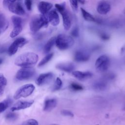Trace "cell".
Masks as SVG:
<instances>
[{
	"label": "cell",
	"instance_id": "cell-1",
	"mask_svg": "<svg viewBox=\"0 0 125 125\" xmlns=\"http://www.w3.org/2000/svg\"><path fill=\"white\" fill-rule=\"evenodd\" d=\"M38 55L33 52H26L21 54L15 60V64L22 67H31L36 64Z\"/></svg>",
	"mask_w": 125,
	"mask_h": 125
},
{
	"label": "cell",
	"instance_id": "cell-2",
	"mask_svg": "<svg viewBox=\"0 0 125 125\" xmlns=\"http://www.w3.org/2000/svg\"><path fill=\"white\" fill-rule=\"evenodd\" d=\"M57 10L62 15V23L64 29L66 30H69L72 25V17L70 13L66 8L65 2L62 3H56L55 5Z\"/></svg>",
	"mask_w": 125,
	"mask_h": 125
},
{
	"label": "cell",
	"instance_id": "cell-3",
	"mask_svg": "<svg viewBox=\"0 0 125 125\" xmlns=\"http://www.w3.org/2000/svg\"><path fill=\"white\" fill-rule=\"evenodd\" d=\"M49 22L46 15H37L33 16L30 22V29L32 32H36L43 27L47 26Z\"/></svg>",
	"mask_w": 125,
	"mask_h": 125
},
{
	"label": "cell",
	"instance_id": "cell-4",
	"mask_svg": "<svg viewBox=\"0 0 125 125\" xmlns=\"http://www.w3.org/2000/svg\"><path fill=\"white\" fill-rule=\"evenodd\" d=\"M74 39L69 35L60 34L56 37V45L61 50H65L71 48L74 44Z\"/></svg>",
	"mask_w": 125,
	"mask_h": 125
},
{
	"label": "cell",
	"instance_id": "cell-5",
	"mask_svg": "<svg viewBox=\"0 0 125 125\" xmlns=\"http://www.w3.org/2000/svg\"><path fill=\"white\" fill-rule=\"evenodd\" d=\"M110 65V60L109 57L106 55H102L96 60L95 63L96 69L100 72L106 71Z\"/></svg>",
	"mask_w": 125,
	"mask_h": 125
},
{
	"label": "cell",
	"instance_id": "cell-6",
	"mask_svg": "<svg viewBox=\"0 0 125 125\" xmlns=\"http://www.w3.org/2000/svg\"><path fill=\"white\" fill-rule=\"evenodd\" d=\"M35 89V86L31 83L24 84L20 87L16 91L14 98L18 100L20 98H25L30 96L34 91Z\"/></svg>",
	"mask_w": 125,
	"mask_h": 125
},
{
	"label": "cell",
	"instance_id": "cell-7",
	"mask_svg": "<svg viewBox=\"0 0 125 125\" xmlns=\"http://www.w3.org/2000/svg\"><path fill=\"white\" fill-rule=\"evenodd\" d=\"M35 73V70L31 67H22L18 70L16 78L19 81H24L30 79Z\"/></svg>",
	"mask_w": 125,
	"mask_h": 125
},
{
	"label": "cell",
	"instance_id": "cell-8",
	"mask_svg": "<svg viewBox=\"0 0 125 125\" xmlns=\"http://www.w3.org/2000/svg\"><path fill=\"white\" fill-rule=\"evenodd\" d=\"M11 19L14 25V28L11 31L10 36L12 38H14L17 36L22 31V20L20 17L17 16L12 17Z\"/></svg>",
	"mask_w": 125,
	"mask_h": 125
},
{
	"label": "cell",
	"instance_id": "cell-9",
	"mask_svg": "<svg viewBox=\"0 0 125 125\" xmlns=\"http://www.w3.org/2000/svg\"><path fill=\"white\" fill-rule=\"evenodd\" d=\"M26 42L27 41L24 38L21 37L16 39L8 49L7 52L8 55L9 56H12L15 54L17 52L19 47H22Z\"/></svg>",
	"mask_w": 125,
	"mask_h": 125
},
{
	"label": "cell",
	"instance_id": "cell-10",
	"mask_svg": "<svg viewBox=\"0 0 125 125\" xmlns=\"http://www.w3.org/2000/svg\"><path fill=\"white\" fill-rule=\"evenodd\" d=\"M8 8L12 13L19 16H22L25 14V11L21 1L12 0Z\"/></svg>",
	"mask_w": 125,
	"mask_h": 125
},
{
	"label": "cell",
	"instance_id": "cell-11",
	"mask_svg": "<svg viewBox=\"0 0 125 125\" xmlns=\"http://www.w3.org/2000/svg\"><path fill=\"white\" fill-rule=\"evenodd\" d=\"M90 57V53L84 49H79L75 51L74 58L77 62H85L87 61Z\"/></svg>",
	"mask_w": 125,
	"mask_h": 125
},
{
	"label": "cell",
	"instance_id": "cell-12",
	"mask_svg": "<svg viewBox=\"0 0 125 125\" xmlns=\"http://www.w3.org/2000/svg\"><path fill=\"white\" fill-rule=\"evenodd\" d=\"M54 75L51 72L44 73L40 74L36 80V83L39 86L43 85L49 83L53 79Z\"/></svg>",
	"mask_w": 125,
	"mask_h": 125
},
{
	"label": "cell",
	"instance_id": "cell-13",
	"mask_svg": "<svg viewBox=\"0 0 125 125\" xmlns=\"http://www.w3.org/2000/svg\"><path fill=\"white\" fill-rule=\"evenodd\" d=\"M34 103V101H20L15 104L11 107L12 111L24 109L31 106Z\"/></svg>",
	"mask_w": 125,
	"mask_h": 125
},
{
	"label": "cell",
	"instance_id": "cell-14",
	"mask_svg": "<svg viewBox=\"0 0 125 125\" xmlns=\"http://www.w3.org/2000/svg\"><path fill=\"white\" fill-rule=\"evenodd\" d=\"M111 9L110 3L106 1H100L97 7V12L101 15L107 14Z\"/></svg>",
	"mask_w": 125,
	"mask_h": 125
},
{
	"label": "cell",
	"instance_id": "cell-15",
	"mask_svg": "<svg viewBox=\"0 0 125 125\" xmlns=\"http://www.w3.org/2000/svg\"><path fill=\"white\" fill-rule=\"evenodd\" d=\"M47 18L49 22L54 26H57L60 23V18L58 12L56 10H52L47 14Z\"/></svg>",
	"mask_w": 125,
	"mask_h": 125
},
{
	"label": "cell",
	"instance_id": "cell-16",
	"mask_svg": "<svg viewBox=\"0 0 125 125\" xmlns=\"http://www.w3.org/2000/svg\"><path fill=\"white\" fill-rule=\"evenodd\" d=\"M72 74L75 78L80 81L86 80L93 76V74L89 71H74L72 72Z\"/></svg>",
	"mask_w": 125,
	"mask_h": 125
},
{
	"label": "cell",
	"instance_id": "cell-17",
	"mask_svg": "<svg viewBox=\"0 0 125 125\" xmlns=\"http://www.w3.org/2000/svg\"><path fill=\"white\" fill-rule=\"evenodd\" d=\"M57 69L66 72H72L75 68V65L72 62L60 63L56 65Z\"/></svg>",
	"mask_w": 125,
	"mask_h": 125
},
{
	"label": "cell",
	"instance_id": "cell-18",
	"mask_svg": "<svg viewBox=\"0 0 125 125\" xmlns=\"http://www.w3.org/2000/svg\"><path fill=\"white\" fill-rule=\"evenodd\" d=\"M53 4L49 2L40 1L38 4V9L40 13L43 15H46L50 11Z\"/></svg>",
	"mask_w": 125,
	"mask_h": 125
},
{
	"label": "cell",
	"instance_id": "cell-19",
	"mask_svg": "<svg viewBox=\"0 0 125 125\" xmlns=\"http://www.w3.org/2000/svg\"><path fill=\"white\" fill-rule=\"evenodd\" d=\"M57 102L55 99H48L45 101L43 110L45 111H50L57 105Z\"/></svg>",
	"mask_w": 125,
	"mask_h": 125
},
{
	"label": "cell",
	"instance_id": "cell-20",
	"mask_svg": "<svg viewBox=\"0 0 125 125\" xmlns=\"http://www.w3.org/2000/svg\"><path fill=\"white\" fill-rule=\"evenodd\" d=\"M107 87V83L104 80H101L95 82L93 84V88L98 91H103Z\"/></svg>",
	"mask_w": 125,
	"mask_h": 125
},
{
	"label": "cell",
	"instance_id": "cell-21",
	"mask_svg": "<svg viewBox=\"0 0 125 125\" xmlns=\"http://www.w3.org/2000/svg\"><path fill=\"white\" fill-rule=\"evenodd\" d=\"M55 41H56V37H53L51 38L45 44L44 48H43V52L45 54L48 53L50 50H51L52 48L55 44Z\"/></svg>",
	"mask_w": 125,
	"mask_h": 125
},
{
	"label": "cell",
	"instance_id": "cell-22",
	"mask_svg": "<svg viewBox=\"0 0 125 125\" xmlns=\"http://www.w3.org/2000/svg\"><path fill=\"white\" fill-rule=\"evenodd\" d=\"M81 11L82 12L83 17L85 21H90V22H97V20L95 19L90 13H89L88 12L86 11L85 9H84L83 8H81Z\"/></svg>",
	"mask_w": 125,
	"mask_h": 125
},
{
	"label": "cell",
	"instance_id": "cell-23",
	"mask_svg": "<svg viewBox=\"0 0 125 125\" xmlns=\"http://www.w3.org/2000/svg\"><path fill=\"white\" fill-rule=\"evenodd\" d=\"M8 21L5 16L2 14H0V32L6 30L8 27Z\"/></svg>",
	"mask_w": 125,
	"mask_h": 125
},
{
	"label": "cell",
	"instance_id": "cell-24",
	"mask_svg": "<svg viewBox=\"0 0 125 125\" xmlns=\"http://www.w3.org/2000/svg\"><path fill=\"white\" fill-rule=\"evenodd\" d=\"M6 84V78L2 74L0 73V96H1L3 94Z\"/></svg>",
	"mask_w": 125,
	"mask_h": 125
},
{
	"label": "cell",
	"instance_id": "cell-25",
	"mask_svg": "<svg viewBox=\"0 0 125 125\" xmlns=\"http://www.w3.org/2000/svg\"><path fill=\"white\" fill-rule=\"evenodd\" d=\"M12 101L10 98H8L0 102V113L5 111L11 104Z\"/></svg>",
	"mask_w": 125,
	"mask_h": 125
},
{
	"label": "cell",
	"instance_id": "cell-26",
	"mask_svg": "<svg viewBox=\"0 0 125 125\" xmlns=\"http://www.w3.org/2000/svg\"><path fill=\"white\" fill-rule=\"evenodd\" d=\"M53 56V53H51L49 54H47L39 63L38 64V66L39 67H41L46 64L48 62H49L51 59L52 58Z\"/></svg>",
	"mask_w": 125,
	"mask_h": 125
},
{
	"label": "cell",
	"instance_id": "cell-27",
	"mask_svg": "<svg viewBox=\"0 0 125 125\" xmlns=\"http://www.w3.org/2000/svg\"><path fill=\"white\" fill-rule=\"evenodd\" d=\"M62 86V81L60 78L57 77L55 80L52 90L53 91L58 90L61 88Z\"/></svg>",
	"mask_w": 125,
	"mask_h": 125
},
{
	"label": "cell",
	"instance_id": "cell-28",
	"mask_svg": "<svg viewBox=\"0 0 125 125\" xmlns=\"http://www.w3.org/2000/svg\"><path fill=\"white\" fill-rule=\"evenodd\" d=\"M70 88L73 91H81L83 89V87L81 84L76 83H72L70 85Z\"/></svg>",
	"mask_w": 125,
	"mask_h": 125
},
{
	"label": "cell",
	"instance_id": "cell-29",
	"mask_svg": "<svg viewBox=\"0 0 125 125\" xmlns=\"http://www.w3.org/2000/svg\"><path fill=\"white\" fill-rule=\"evenodd\" d=\"M18 114L14 112H9L5 116L6 119L10 121H15L18 118Z\"/></svg>",
	"mask_w": 125,
	"mask_h": 125
},
{
	"label": "cell",
	"instance_id": "cell-30",
	"mask_svg": "<svg viewBox=\"0 0 125 125\" xmlns=\"http://www.w3.org/2000/svg\"><path fill=\"white\" fill-rule=\"evenodd\" d=\"M70 4L72 10L74 12H77L78 9V2L77 0H70Z\"/></svg>",
	"mask_w": 125,
	"mask_h": 125
},
{
	"label": "cell",
	"instance_id": "cell-31",
	"mask_svg": "<svg viewBox=\"0 0 125 125\" xmlns=\"http://www.w3.org/2000/svg\"><path fill=\"white\" fill-rule=\"evenodd\" d=\"M23 124L25 125H38V122L35 119H30L27 120Z\"/></svg>",
	"mask_w": 125,
	"mask_h": 125
},
{
	"label": "cell",
	"instance_id": "cell-32",
	"mask_svg": "<svg viewBox=\"0 0 125 125\" xmlns=\"http://www.w3.org/2000/svg\"><path fill=\"white\" fill-rule=\"evenodd\" d=\"M71 35L74 37H78L79 36V28L77 27H74L71 32Z\"/></svg>",
	"mask_w": 125,
	"mask_h": 125
},
{
	"label": "cell",
	"instance_id": "cell-33",
	"mask_svg": "<svg viewBox=\"0 0 125 125\" xmlns=\"http://www.w3.org/2000/svg\"><path fill=\"white\" fill-rule=\"evenodd\" d=\"M61 114L65 116H69V117H73L74 114L73 113L68 110H62L61 111Z\"/></svg>",
	"mask_w": 125,
	"mask_h": 125
},
{
	"label": "cell",
	"instance_id": "cell-34",
	"mask_svg": "<svg viewBox=\"0 0 125 125\" xmlns=\"http://www.w3.org/2000/svg\"><path fill=\"white\" fill-rule=\"evenodd\" d=\"M24 3L27 10L30 11L32 8V1L30 0H26L24 1Z\"/></svg>",
	"mask_w": 125,
	"mask_h": 125
},
{
	"label": "cell",
	"instance_id": "cell-35",
	"mask_svg": "<svg viewBox=\"0 0 125 125\" xmlns=\"http://www.w3.org/2000/svg\"><path fill=\"white\" fill-rule=\"evenodd\" d=\"M100 37L104 40H107L109 39V36L107 34H106L104 33H101L100 34Z\"/></svg>",
	"mask_w": 125,
	"mask_h": 125
},
{
	"label": "cell",
	"instance_id": "cell-36",
	"mask_svg": "<svg viewBox=\"0 0 125 125\" xmlns=\"http://www.w3.org/2000/svg\"><path fill=\"white\" fill-rule=\"evenodd\" d=\"M12 2V0H4V1H3V4L5 7H8V6L9 5V4Z\"/></svg>",
	"mask_w": 125,
	"mask_h": 125
},
{
	"label": "cell",
	"instance_id": "cell-37",
	"mask_svg": "<svg viewBox=\"0 0 125 125\" xmlns=\"http://www.w3.org/2000/svg\"><path fill=\"white\" fill-rule=\"evenodd\" d=\"M78 2H80V3H82V4H83L84 3H85V1H84V0H83V1H82V0H80V1H78Z\"/></svg>",
	"mask_w": 125,
	"mask_h": 125
},
{
	"label": "cell",
	"instance_id": "cell-38",
	"mask_svg": "<svg viewBox=\"0 0 125 125\" xmlns=\"http://www.w3.org/2000/svg\"><path fill=\"white\" fill-rule=\"evenodd\" d=\"M3 62V59L1 58H0V64H1Z\"/></svg>",
	"mask_w": 125,
	"mask_h": 125
},
{
	"label": "cell",
	"instance_id": "cell-39",
	"mask_svg": "<svg viewBox=\"0 0 125 125\" xmlns=\"http://www.w3.org/2000/svg\"><path fill=\"white\" fill-rule=\"evenodd\" d=\"M56 125V124H53V125Z\"/></svg>",
	"mask_w": 125,
	"mask_h": 125
},
{
	"label": "cell",
	"instance_id": "cell-40",
	"mask_svg": "<svg viewBox=\"0 0 125 125\" xmlns=\"http://www.w3.org/2000/svg\"><path fill=\"white\" fill-rule=\"evenodd\" d=\"M124 13H125V11H124Z\"/></svg>",
	"mask_w": 125,
	"mask_h": 125
},
{
	"label": "cell",
	"instance_id": "cell-41",
	"mask_svg": "<svg viewBox=\"0 0 125 125\" xmlns=\"http://www.w3.org/2000/svg\"><path fill=\"white\" fill-rule=\"evenodd\" d=\"M24 125V124H23V125Z\"/></svg>",
	"mask_w": 125,
	"mask_h": 125
},
{
	"label": "cell",
	"instance_id": "cell-42",
	"mask_svg": "<svg viewBox=\"0 0 125 125\" xmlns=\"http://www.w3.org/2000/svg\"></svg>",
	"mask_w": 125,
	"mask_h": 125
}]
</instances>
